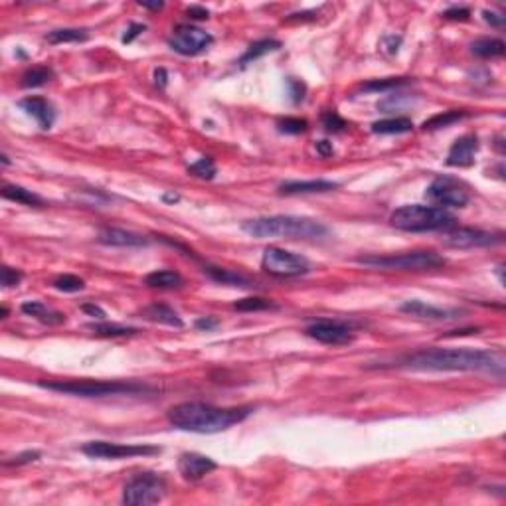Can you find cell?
<instances>
[{
  "mask_svg": "<svg viewBox=\"0 0 506 506\" xmlns=\"http://www.w3.org/2000/svg\"><path fill=\"white\" fill-rule=\"evenodd\" d=\"M360 265L384 271H425L443 267L445 258L435 251H409V253H395V255H364L356 260Z\"/></svg>",
  "mask_w": 506,
  "mask_h": 506,
  "instance_id": "obj_6",
  "label": "cell"
},
{
  "mask_svg": "<svg viewBox=\"0 0 506 506\" xmlns=\"http://www.w3.org/2000/svg\"><path fill=\"white\" fill-rule=\"evenodd\" d=\"M182 283H184L182 275L171 271V269L152 271L145 277V285L152 287V289H178V287H182Z\"/></svg>",
  "mask_w": 506,
  "mask_h": 506,
  "instance_id": "obj_26",
  "label": "cell"
},
{
  "mask_svg": "<svg viewBox=\"0 0 506 506\" xmlns=\"http://www.w3.org/2000/svg\"><path fill=\"white\" fill-rule=\"evenodd\" d=\"M164 200H168V202H178V196H176V194H166Z\"/></svg>",
  "mask_w": 506,
  "mask_h": 506,
  "instance_id": "obj_50",
  "label": "cell"
},
{
  "mask_svg": "<svg viewBox=\"0 0 506 506\" xmlns=\"http://www.w3.org/2000/svg\"><path fill=\"white\" fill-rule=\"evenodd\" d=\"M402 313H406L409 317H418V319H425V321H455L461 319V315H465V310L459 309H443V307H433L423 301H406L402 307Z\"/></svg>",
  "mask_w": 506,
  "mask_h": 506,
  "instance_id": "obj_14",
  "label": "cell"
},
{
  "mask_svg": "<svg viewBox=\"0 0 506 506\" xmlns=\"http://www.w3.org/2000/svg\"><path fill=\"white\" fill-rule=\"evenodd\" d=\"M465 117H469L467 111H457V109H451V111H443L439 115H433L432 119H427L423 123V131H435V129H443V127H449V125L457 123V121H463Z\"/></svg>",
  "mask_w": 506,
  "mask_h": 506,
  "instance_id": "obj_29",
  "label": "cell"
},
{
  "mask_svg": "<svg viewBox=\"0 0 506 506\" xmlns=\"http://www.w3.org/2000/svg\"><path fill=\"white\" fill-rule=\"evenodd\" d=\"M40 388L52 390L58 394L77 395V397H105V395L143 394L152 388L136 382H103V380H60V382H38Z\"/></svg>",
  "mask_w": 506,
  "mask_h": 506,
  "instance_id": "obj_5",
  "label": "cell"
},
{
  "mask_svg": "<svg viewBox=\"0 0 506 506\" xmlns=\"http://www.w3.org/2000/svg\"><path fill=\"white\" fill-rule=\"evenodd\" d=\"M235 310H242V313H255V310H269L277 309L269 299H263V297H247V299H239L237 303H234Z\"/></svg>",
  "mask_w": 506,
  "mask_h": 506,
  "instance_id": "obj_33",
  "label": "cell"
},
{
  "mask_svg": "<svg viewBox=\"0 0 506 506\" xmlns=\"http://www.w3.org/2000/svg\"><path fill=\"white\" fill-rule=\"evenodd\" d=\"M338 182L333 180H289L279 184V192L285 196H299V194H322V192H333L338 188Z\"/></svg>",
  "mask_w": 506,
  "mask_h": 506,
  "instance_id": "obj_17",
  "label": "cell"
},
{
  "mask_svg": "<svg viewBox=\"0 0 506 506\" xmlns=\"http://www.w3.org/2000/svg\"><path fill=\"white\" fill-rule=\"evenodd\" d=\"M397 366L432 372H491L503 376L505 354L487 348H427L409 354Z\"/></svg>",
  "mask_w": 506,
  "mask_h": 506,
  "instance_id": "obj_1",
  "label": "cell"
},
{
  "mask_svg": "<svg viewBox=\"0 0 506 506\" xmlns=\"http://www.w3.org/2000/svg\"><path fill=\"white\" fill-rule=\"evenodd\" d=\"M22 281V273L20 271H16V269H13V267H8V265H4L2 267V271H0V283H2V287H14V285H18Z\"/></svg>",
  "mask_w": 506,
  "mask_h": 506,
  "instance_id": "obj_38",
  "label": "cell"
},
{
  "mask_svg": "<svg viewBox=\"0 0 506 506\" xmlns=\"http://www.w3.org/2000/svg\"><path fill=\"white\" fill-rule=\"evenodd\" d=\"M81 310H84V313H87V315H91L93 319L105 321V310L101 309V307H97V305H93V303H86V305L81 307Z\"/></svg>",
  "mask_w": 506,
  "mask_h": 506,
  "instance_id": "obj_44",
  "label": "cell"
},
{
  "mask_svg": "<svg viewBox=\"0 0 506 506\" xmlns=\"http://www.w3.org/2000/svg\"><path fill=\"white\" fill-rule=\"evenodd\" d=\"M143 319H147L150 322H161V324H168V326H176V329H180L184 322L182 319L178 317V313L174 309H171L168 305H159V303H155V305H148L143 309Z\"/></svg>",
  "mask_w": 506,
  "mask_h": 506,
  "instance_id": "obj_20",
  "label": "cell"
},
{
  "mask_svg": "<svg viewBox=\"0 0 506 506\" xmlns=\"http://www.w3.org/2000/svg\"><path fill=\"white\" fill-rule=\"evenodd\" d=\"M188 173L194 174L198 178H204V180H212L216 176V173H218V168H216V164H214L210 157H202L200 161L188 166Z\"/></svg>",
  "mask_w": 506,
  "mask_h": 506,
  "instance_id": "obj_34",
  "label": "cell"
},
{
  "mask_svg": "<svg viewBox=\"0 0 506 506\" xmlns=\"http://www.w3.org/2000/svg\"><path fill=\"white\" fill-rule=\"evenodd\" d=\"M216 469H218L216 461L200 453H184L178 459V471L186 481H198Z\"/></svg>",
  "mask_w": 506,
  "mask_h": 506,
  "instance_id": "obj_15",
  "label": "cell"
},
{
  "mask_svg": "<svg viewBox=\"0 0 506 506\" xmlns=\"http://www.w3.org/2000/svg\"><path fill=\"white\" fill-rule=\"evenodd\" d=\"M307 336H310L313 340L322 342V345L331 346H342L352 342V331L350 326H346L342 322L336 321H317L307 326Z\"/></svg>",
  "mask_w": 506,
  "mask_h": 506,
  "instance_id": "obj_13",
  "label": "cell"
},
{
  "mask_svg": "<svg viewBox=\"0 0 506 506\" xmlns=\"http://www.w3.org/2000/svg\"><path fill=\"white\" fill-rule=\"evenodd\" d=\"M188 18H192V20H206V18H210V13L204 8V6H190L188 10Z\"/></svg>",
  "mask_w": 506,
  "mask_h": 506,
  "instance_id": "obj_43",
  "label": "cell"
},
{
  "mask_svg": "<svg viewBox=\"0 0 506 506\" xmlns=\"http://www.w3.org/2000/svg\"><path fill=\"white\" fill-rule=\"evenodd\" d=\"M471 52H473L477 58L493 60V58L505 56L506 46L503 40H496V38H481V40H477V42L471 44Z\"/></svg>",
  "mask_w": 506,
  "mask_h": 506,
  "instance_id": "obj_24",
  "label": "cell"
},
{
  "mask_svg": "<svg viewBox=\"0 0 506 506\" xmlns=\"http://www.w3.org/2000/svg\"><path fill=\"white\" fill-rule=\"evenodd\" d=\"M244 232L253 237H287V239H322L329 235V228L324 223L299 218V216H265L247 220Z\"/></svg>",
  "mask_w": 506,
  "mask_h": 506,
  "instance_id": "obj_3",
  "label": "cell"
},
{
  "mask_svg": "<svg viewBox=\"0 0 506 506\" xmlns=\"http://www.w3.org/2000/svg\"><path fill=\"white\" fill-rule=\"evenodd\" d=\"M97 242L103 246L113 247H143L148 246L147 237L143 235L127 232V230H119V228H103L99 230Z\"/></svg>",
  "mask_w": 506,
  "mask_h": 506,
  "instance_id": "obj_18",
  "label": "cell"
},
{
  "mask_svg": "<svg viewBox=\"0 0 506 506\" xmlns=\"http://www.w3.org/2000/svg\"><path fill=\"white\" fill-rule=\"evenodd\" d=\"M251 411V408H218L204 402H184L168 409V421L182 432L220 433L247 420Z\"/></svg>",
  "mask_w": 506,
  "mask_h": 506,
  "instance_id": "obj_2",
  "label": "cell"
},
{
  "mask_svg": "<svg viewBox=\"0 0 506 506\" xmlns=\"http://www.w3.org/2000/svg\"><path fill=\"white\" fill-rule=\"evenodd\" d=\"M202 271L206 273L210 279H214L216 283L222 285H232V287H244V289H251L253 283L244 277L242 273H235L232 269H223V267H212V265H204Z\"/></svg>",
  "mask_w": 506,
  "mask_h": 506,
  "instance_id": "obj_22",
  "label": "cell"
},
{
  "mask_svg": "<svg viewBox=\"0 0 506 506\" xmlns=\"http://www.w3.org/2000/svg\"><path fill=\"white\" fill-rule=\"evenodd\" d=\"M139 4H141L143 8H148V10H161L162 6H164L162 2H143V0H141Z\"/></svg>",
  "mask_w": 506,
  "mask_h": 506,
  "instance_id": "obj_49",
  "label": "cell"
},
{
  "mask_svg": "<svg viewBox=\"0 0 506 506\" xmlns=\"http://www.w3.org/2000/svg\"><path fill=\"white\" fill-rule=\"evenodd\" d=\"M409 79L406 77H388V79H372L368 84L362 86V91H374V93H386L397 87L408 86Z\"/></svg>",
  "mask_w": 506,
  "mask_h": 506,
  "instance_id": "obj_32",
  "label": "cell"
},
{
  "mask_svg": "<svg viewBox=\"0 0 506 506\" xmlns=\"http://www.w3.org/2000/svg\"><path fill=\"white\" fill-rule=\"evenodd\" d=\"M218 324H220L218 319H210V317H206V319H198L196 329L198 331H214Z\"/></svg>",
  "mask_w": 506,
  "mask_h": 506,
  "instance_id": "obj_46",
  "label": "cell"
},
{
  "mask_svg": "<svg viewBox=\"0 0 506 506\" xmlns=\"http://www.w3.org/2000/svg\"><path fill=\"white\" fill-rule=\"evenodd\" d=\"M22 313L30 315V317H34V319H38L40 322H44V324H49V326H58V324H63V322H65V315H63V313L48 309V307H46L44 303H40V301H28V303H24V305H22Z\"/></svg>",
  "mask_w": 506,
  "mask_h": 506,
  "instance_id": "obj_21",
  "label": "cell"
},
{
  "mask_svg": "<svg viewBox=\"0 0 506 506\" xmlns=\"http://www.w3.org/2000/svg\"><path fill=\"white\" fill-rule=\"evenodd\" d=\"M482 16H484V20L489 22L491 26H496V28H503L505 26V16H500V14H494V13H489V10H484L482 13Z\"/></svg>",
  "mask_w": 506,
  "mask_h": 506,
  "instance_id": "obj_45",
  "label": "cell"
},
{
  "mask_svg": "<svg viewBox=\"0 0 506 506\" xmlns=\"http://www.w3.org/2000/svg\"><path fill=\"white\" fill-rule=\"evenodd\" d=\"M411 129H413V121L408 117H392V119L372 123V133L376 135H402V133H409Z\"/></svg>",
  "mask_w": 506,
  "mask_h": 506,
  "instance_id": "obj_25",
  "label": "cell"
},
{
  "mask_svg": "<svg viewBox=\"0 0 506 506\" xmlns=\"http://www.w3.org/2000/svg\"><path fill=\"white\" fill-rule=\"evenodd\" d=\"M261 267L265 273H269L273 277H281V279L301 277L310 271V263L307 258L275 246L267 247L263 251Z\"/></svg>",
  "mask_w": 506,
  "mask_h": 506,
  "instance_id": "obj_7",
  "label": "cell"
},
{
  "mask_svg": "<svg viewBox=\"0 0 506 506\" xmlns=\"http://www.w3.org/2000/svg\"><path fill=\"white\" fill-rule=\"evenodd\" d=\"M38 459H40V451H26V453H20L16 457L4 461V465H26V463H34Z\"/></svg>",
  "mask_w": 506,
  "mask_h": 506,
  "instance_id": "obj_39",
  "label": "cell"
},
{
  "mask_svg": "<svg viewBox=\"0 0 506 506\" xmlns=\"http://www.w3.org/2000/svg\"><path fill=\"white\" fill-rule=\"evenodd\" d=\"M469 8H459V6H451L443 13V18H447V20H461V22L469 20Z\"/></svg>",
  "mask_w": 506,
  "mask_h": 506,
  "instance_id": "obj_40",
  "label": "cell"
},
{
  "mask_svg": "<svg viewBox=\"0 0 506 506\" xmlns=\"http://www.w3.org/2000/svg\"><path fill=\"white\" fill-rule=\"evenodd\" d=\"M390 223L402 232H447L457 226V218L439 206H421L408 204L390 216Z\"/></svg>",
  "mask_w": 506,
  "mask_h": 506,
  "instance_id": "obj_4",
  "label": "cell"
},
{
  "mask_svg": "<svg viewBox=\"0 0 506 506\" xmlns=\"http://www.w3.org/2000/svg\"><path fill=\"white\" fill-rule=\"evenodd\" d=\"M277 127L281 133H287V135H301L307 131V121L299 119V117H285L277 123Z\"/></svg>",
  "mask_w": 506,
  "mask_h": 506,
  "instance_id": "obj_36",
  "label": "cell"
},
{
  "mask_svg": "<svg viewBox=\"0 0 506 506\" xmlns=\"http://www.w3.org/2000/svg\"><path fill=\"white\" fill-rule=\"evenodd\" d=\"M18 105L28 115H32L36 119L40 129H44V131L52 129V125L56 121V111H54V107H52L49 101H46L44 97H26L22 101H18Z\"/></svg>",
  "mask_w": 506,
  "mask_h": 506,
  "instance_id": "obj_19",
  "label": "cell"
},
{
  "mask_svg": "<svg viewBox=\"0 0 506 506\" xmlns=\"http://www.w3.org/2000/svg\"><path fill=\"white\" fill-rule=\"evenodd\" d=\"M54 77V72L46 68V65H34V68H30L28 72H24L22 75V87L26 89H30V87H42L48 84L49 79Z\"/></svg>",
  "mask_w": 506,
  "mask_h": 506,
  "instance_id": "obj_30",
  "label": "cell"
},
{
  "mask_svg": "<svg viewBox=\"0 0 506 506\" xmlns=\"http://www.w3.org/2000/svg\"><path fill=\"white\" fill-rule=\"evenodd\" d=\"M54 287L58 291H63V293H77V291H84V279H79L77 275H60L56 281H54Z\"/></svg>",
  "mask_w": 506,
  "mask_h": 506,
  "instance_id": "obj_35",
  "label": "cell"
},
{
  "mask_svg": "<svg viewBox=\"0 0 506 506\" xmlns=\"http://www.w3.org/2000/svg\"><path fill=\"white\" fill-rule=\"evenodd\" d=\"M214 38L206 30L192 24H178L168 38V46L182 56H198L210 48Z\"/></svg>",
  "mask_w": 506,
  "mask_h": 506,
  "instance_id": "obj_10",
  "label": "cell"
},
{
  "mask_svg": "<svg viewBox=\"0 0 506 506\" xmlns=\"http://www.w3.org/2000/svg\"><path fill=\"white\" fill-rule=\"evenodd\" d=\"M155 79H157V86H161V87H166V72L164 70H157L155 72Z\"/></svg>",
  "mask_w": 506,
  "mask_h": 506,
  "instance_id": "obj_48",
  "label": "cell"
},
{
  "mask_svg": "<svg viewBox=\"0 0 506 506\" xmlns=\"http://www.w3.org/2000/svg\"><path fill=\"white\" fill-rule=\"evenodd\" d=\"M2 196L6 200H13L18 204H24V206H34V208H42L44 206V200L34 194L32 190H26L22 186L16 184H4L2 186Z\"/></svg>",
  "mask_w": 506,
  "mask_h": 506,
  "instance_id": "obj_27",
  "label": "cell"
},
{
  "mask_svg": "<svg viewBox=\"0 0 506 506\" xmlns=\"http://www.w3.org/2000/svg\"><path fill=\"white\" fill-rule=\"evenodd\" d=\"M89 34L86 30L79 28H60V30H52L46 40L49 44H70V42H86Z\"/></svg>",
  "mask_w": 506,
  "mask_h": 506,
  "instance_id": "obj_31",
  "label": "cell"
},
{
  "mask_svg": "<svg viewBox=\"0 0 506 506\" xmlns=\"http://www.w3.org/2000/svg\"><path fill=\"white\" fill-rule=\"evenodd\" d=\"M445 244L455 249H473V247L496 246L503 242V234H493L475 228H455L445 235Z\"/></svg>",
  "mask_w": 506,
  "mask_h": 506,
  "instance_id": "obj_12",
  "label": "cell"
},
{
  "mask_svg": "<svg viewBox=\"0 0 506 506\" xmlns=\"http://www.w3.org/2000/svg\"><path fill=\"white\" fill-rule=\"evenodd\" d=\"M166 482L155 473H141L125 484L123 503L129 506L157 505L164 498Z\"/></svg>",
  "mask_w": 506,
  "mask_h": 506,
  "instance_id": "obj_8",
  "label": "cell"
},
{
  "mask_svg": "<svg viewBox=\"0 0 506 506\" xmlns=\"http://www.w3.org/2000/svg\"><path fill=\"white\" fill-rule=\"evenodd\" d=\"M289 89H291V99H293V103L303 101L305 91H307V87H305L303 81H299V79H289Z\"/></svg>",
  "mask_w": 506,
  "mask_h": 506,
  "instance_id": "obj_41",
  "label": "cell"
},
{
  "mask_svg": "<svg viewBox=\"0 0 506 506\" xmlns=\"http://www.w3.org/2000/svg\"><path fill=\"white\" fill-rule=\"evenodd\" d=\"M479 152V139L477 135H465L453 143L447 155L449 166H471L475 162V157Z\"/></svg>",
  "mask_w": 506,
  "mask_h": 506,
  "instance_id": "obj_16",
  "label": "cell"
},
{
  "mask_svg": "<svg viewBox=\"0 0 506 506\" xmlns=\"http://www.w3.org/2000/svg\"><path fill=\"white\" fill-rule=\"evenodd\" d=\"M86 329L87 331H91L93 334H97V336H105V338L133 336V334L141 333V331L135 329V326H127V324H119V322H107V321L87 322Z\"/></svg>",
  "mask_w": 506,
  "mask_h": 506,
  "instance_id": "obj_23",
  "label": "cell"
},
{
  "mask_svg": "<svg viewBox=\"0 0 506 506\" xmlns=\"http://www.w3.org/2000/svg\"><path fill=\"white\" fill-rule=\"evenodd\" d=\"M425 196L435 202L439 208H465L469 204V192L451 178H435L427 186Z\"/></svg>",
  "mask_w": 506,
  "mask_h": 506,
  "instance_id": "obj_11",
  "label": "cell"
},
{
  "mask_svg": "<svg viewBox=\"0 0 506 506\" xmlns=\"http://www.w3.org/2000/svg\"><path fill=\"white\" fill-rule=\"evenodd\" d=\"M321 119L322 125H324V129L331 131V133H340V131H345L346 127H348L345 119H342L336 111H324Z\"/></svg>",
  "mask_w": 506,
  "mask_h": 506,
  "instance_id": "obj_37",
  "label": "cell"
},
{
  "mask_svg": "<svg viewBox=\"0 0 506 506\" xmlns=\"http://www.w3.org/2000/svg\"><path fill=\"white\" fill-rule=\"evenodd\" d=\"M147 30V26L145 24H131L129 26V30H127V34L123 36V42L125 44H131L136 36H141L143 32Z\"/></svg>",
  "mask_w": 506,
  "mask_h": 506,
  "instance_id": "obj_42",
  "label": "cell"
},
{
  "mask_svg": "<svg viewBox=\"0 0 506 506\" xmlns=\"http://www.w3.org/2000/svg\"><path fill=\"white\" fill-rule=\"evenodd\" d=\"M87 457L93 459H129L145 457L161 453V447L152 445H133V443H113V441H89L81 447Z\"/></svg>",
  "mask_w": 506,
  "mask_h": 506,
  "instance_id": "obj_9",
  "label": "cell"
},
{
  "mask_svg": "<svg viewBox=\"0 0 506 506\" xmlns=\"http://www.w3.org/2000/svg\"><path fill=\"white\" fill-rule=\"evenodd\" d=\"M317 152L321 155L322 159L333 157V152H334L333 143H329V141H321V143H317Z\"/></svg>",
  "mask_w": 506,
  "mask_h": 506,
  "instance_id": "obj_47",
  "label": "cell"
},
{
  "mask_svg": "<svg viewBox=\"0 0 506 506\" xmlns=\"http://www.w3.org/2000/svg\"><path fill=\"white\" fill-rule=\"evenodd\" d=\"M281 48V42H277V40H260V42H255V44H251L247 52L242 56V60H239V65L242 68H246L249 63H253L255 60H260L263 58L265 54H269V52H275V49Z\"/></svg>",
  "mask_w": 506,
  "mask_h": 506,
  "instance_id": "obj_28",
  "label": "cell"
},
{
  "mask_svg": "<svg viewBox=\"0 0 506 506\" xmlns=\"http://www.w3.org/2000/svg\"><path fill=\"white\" fill-rule=\"evenodd\" d=\"M0 159H2V162H4V164H8V162H10V161H8V157H6V155H2Z\"/></svg>",
  "mask_w": 506,
  "mask_h": 506,
  "instance_id": "obj_51",
  "label": "cell"
}]
</instances>
